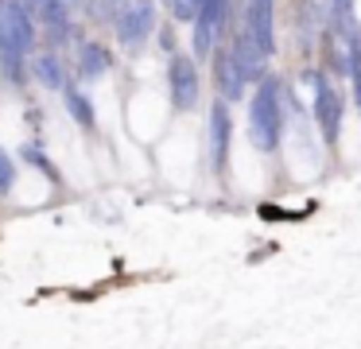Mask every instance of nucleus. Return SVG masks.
Instances as JSON below:
<instances>
[{"mask_svg": "<svg viewBox=\"0 0 361 349\" xmlns=\"http://www.w3.org/2000/svg\"><path fill=\"white\" fill-rule=\"evenodd\" d=\"M35 8L32 0H0V74L12 85H24L27 59L35 43Z\"/></svg>", "mask_w": 361, "mask_h": 349, "instance_id": "1", "label": "nucleus"}, {"mask_svg": "<svg viewBox=\"0 0 361 349\" xmlns=\"http://www.w3.org/2000/svg\"><path fill=\"white\" fill-rule=\"evenodd\" d=\"M280 128H283L280 85L272 78H260L257 93H252V105H249V136L260 152H272L280 144Z\"/></svg>", "mask_w": 361, "mask_h": 349, "instance_id": "2", "label": "nucleus"}, {"mask_svg": "<svg viewBox=\"0 0 361 349\" xmlns=\"http://www.w3.org/2000/svg\"><path fill=\"white\" fill-rule=\"evenodd\" d=\"M113 27H117V39L125 47H140L156 27V0H117Z\"/></svg>", "mask_w": 361, "mask_h": 349, "instance_id": "3", "label": "nucleus"}, {"mask_svg": "<svg viewBox=\"0 0 361 349\" xmlns=\"http://www.w3.org/2000/svg\"><path fill=\"white\" fill-rule=\"evenodd\" d=\"M167 85H171V105L175 109H195V101H198V66H195V59L190 54H179V51H171V62H167Z\"/></svg>", "mask_w": 361, "mask_h": 349, "instance_id": "4", "label": "nucleus"}, {"mask_svg": "<svg viewBox=\"0 0 361 349\" xmlns=\"http://www.w3.org/2000/svg\"><path fill=\"white\" fill-rule=\"evenodd\" d=\"M311 85H314V121L322 128V140L338 144V132H342V97L330 85V78H322V74H311Z\"/></svg>", "mask_w": 361, "mask_h": 349, "instance_id": "5", "label": "nucleus"}, {"mask_svg": "<svg viewBox=\"0 0 361 349\" xmlns=\"http://www.w3.org/2000/svg\"><path fill=\"white\" fill-rule=\"evenodd\" d=\"M226 8L229 0H202L195 12V59H206V54H214V35H218L221 20H226Z\"/></svg>", "mask_w": 361, "mask_h": 349, "instance_id": "6", "label": "nucleus"}, {"mask_svg": "<svg viewBox=\"0 0 361 349\" xmlns=\"http://www.w3.org/2000/svg\"><path fill=\"white\" fill-rule=\"evenodd\" d=\"M245 31L264 54L276 51V0H249L245 8Z\"/></svg>", "mask_w": 361, "mask_h": 349, "instance_id": "7", "label": "nucleus"}, {"mask_svg": "<svg viewBox=\"0 0 361 349\" xmlns=\"http://www.w3.org/2000/svg\"><path fill=\"white\" fill-rule=\"evenodd\" d=\"M35 8V20L43 23V31H47L51 43H71L74 35V23H71V4L66 0H32Z\"/></svg>", "mask_w": 361, "mask_h": 349, "instance_id": "8", "label": "nucleus"}, {"mask_svg": "<svg viewBox=\"0 0 361 349\" xmlns=\"http://www.w3.org/2000/svg\"><path fill=\"white\" fill-rule=\"evenodd\" d=\"M214 82H218L221 101H237L245 93V82H249V78L241 74V66H237V59H233L229 47L214 51Z\"/></svg>", "mask_w": 361, "mask_h": 349, "instance_id": "9", "label": "nucleus"}, {"mask_svg": "<svg viewBox=\"0 0 361 349\" xmlns=\"http://www.w3.org/2000/svg\"><path fill=\"white\" fill-rule=\"evenodd\" d=\"M229 51H233V59H237V66H241V74L249 78V82H260V78H264V66H268V54L260 51L257 43H252V35L249 31H237V39H233V47H229Z\"/></svg>", "mask_w": 361, "mask_h": 349, "instance_id": "10", "label": "nucleus"}, {"mask_svg": "<svg viewBox=\"0 0 361 349\" xmlns=\"http://www.w3.org/2000/svg\"><path fill=\"white\" fill-rule=\"evenodd\" d=\"M229 132H233V124H229V109H226V101H214V109H210V152H214V167H226V159H229Z\"/></svg>", "mask_w": 361, "mask_h": 349, "instance_id": "11", "label": "nucleus"}, {"mask_svg": "<svg viewBox=\"0 0 361 349\" xmlns=\"http://www.w3.org/2000/svg\"><path fill=\"white\" fill-rule=\"evenodd\" d=\"M27 70H32L35 82L47 85V90H63V85H66V70H63V62H59L55 51L32 54V59H27Z\"/></svg>", "mask_w": 361, "mask_h": 349, "instance_id": "12", "label": "nucleus"}, {"mask_svg": "<svg viewBox=\"0 0 361 349\" xmlns=\"http://www.w3.org/2000/svg\"><path fill=\"white\" fill-rule=\"evenodd\" d=\"M113 66V54L97 43H82L78 47V74L82 78H102L105 70Z\"/></svg>", "mask_w": 361, "mask_h": 349, "instance_id": "13", "label": "nucleus"}, {"mask_svg": "<svg viewBox=\"0 0 361 349\" xmlns=\"http://www.w3.org/2000/svg\"><path fill=\"white\" fill-rule=\"evenodd\" d=\"M63 101H66V113H71L86 132L97 124V121H94V105H90V97H86L82 90H74V85H63Z\"/></svg>", "mask_w": 361, "mask_h": 349, "instance_id": "14", "label": "nucleus"}, {"mask_svg": "<svg viewBox=\"0 0 361 349\" xmlns=\"http://www.w3.org/2000/svg\"><path fill=\"white\" fill-rule=\"evenodd\" d=\"M12 186H16V163H12V155L0 147V194H8Z\"/></svg>", "mask_w": 361, "mask_h": 349, "instance_id": "15", "label": "nucleus"}, {"mask_svg": "<svg viewBox=\"0 0 361 349\" xmlns=\"http://www.w3.org/2000/svg\"><path fill=\"white\" fill-rule=\"evenodd\" d=\"M86 8H90V16H94V20L113 23V12H117V0H86Z\"/></svg>", "mask_w": 361, "mask_h": 349, "instance_id": "16", "label": "nucleus"}, {"mask_svg": "<svg viewBox=\"0 0 361 349\" xmlns=\"http://www.w3.org/2000/svg\"><path fill=\"white\" fill-rule=\"evenodd\" d=\"M24 159H27V163H35V167H43V171H47V178H59V171L47 163V155L39 152V144H27V147H24Z\"/></svg>", "mask_w": 361, "mask_h": 349, "instance_id": "17", "label": "nucleus"}, {"mask_svg": "<svg viewBox=\"0 0 361 349\" xmlns=\"http://www.w3.org/2000/svg\"><path fill=\"white\" fill-rule=\"evenodd\" d=\"M167 4H171L175 20H195V12H198V4H202V0H167Z\"/></svg>", "mask_w": 361, "mask_h": 349, "instance_id": "18", "label": "nucleus"}, {"mask_svg": "<svg viewBox=\"0 0 361 349\" xmlns=\"http://www.w3.org/2000/svg\"><path fill=\"white\" fill-rule=\"evenodd\" d=\"M350 8H353V0H330V20L345 23V20H350Z\"/></svg>", "mask_w": 361, "mask_h": 349, "instance_id": "19", "label": "nucleus"}]
</instances>
